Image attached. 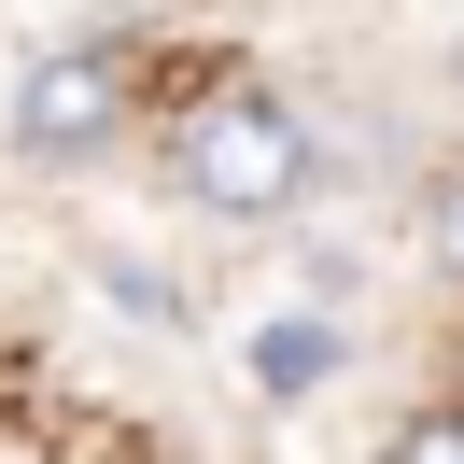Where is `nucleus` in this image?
<instances>
[{
    "label": "nucleus",
    "instance_id": "1",
    "mask_svg": "<svg viewBox=\"0 0 464 464\" xmlns=\"http://www.w3.org/2000/svg\"><path fill=\"white\" fill-rule=\"evenodd\" d=\"M310 169H324L310 113L267 99V85H226V99H198V113L169 127V183L198 211H226V226H282V211L310 198Z\"/></svg>",
    "mask_w": 464,
    "mask_h": 464
},
{
    "label": "nucleus",
    "instance_id": "2",
    "mask_svg": "<svg viewBox=\"0 0 464 464\" xmlns=\"http://www.w3.org/2000/svg\"><path fill=\"white\" fill-rule=\"evenodd\" d=\"M127 99H141L127 43H43V57L14 71V155H29V169H85V155L127 141Z\"/></svg>",
    "mask_w": 464,
    "mask_h": 464
},
{
    "label": "nucleus",
    "instance_id": "3",
    "mask_svg": "<svg viewBox=\"0 0 464 464\" xmlns=\"http://www.w3.org/2000/svg\"><path fill=\"white\" fill-rule=\"evenodd\" d=\"M239 380H254L267 408H295V394H324V380H338V324H310V310H282V324H254V338H239Z\"/></svg>",
    "mask_w": 464,
    "mask_h": 464
},
{
    "label": "nucleus",
    "instance_id": "4",
    "mask_svg": "<svg viewBox=\"0 0 464 464\" xmlns=\"http://www.w3.org/2000/svg\"><path fill=\"white\" fill-rule=\"evenodd\" d=\"M380 464H464V408H408V422L380 436Z\"/></svg>",
    "mask_w": 464,
    "mask_h": 464
},
{
    "label": "nucleus",
    "instance_id": "5",
    "mask_svg": "<svg viewBox=\"0 0 464 464\" xmlns=\"http://www.w3.org/2000/svg\"><path fill=\"white\" fill-rule=\"evenodd\" d=\"M422 254H436V282H464V169L422 198Z\"/></svg>",
    "mask_w": 464,
    "mask_h": 464
}]
</instances>
